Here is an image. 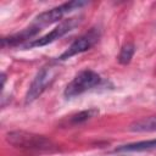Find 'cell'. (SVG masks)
Here are the masks:
<instances>
[{
  "label": "cell",
  "instance_id": "6",
  "mask_svg": "<svg viewBox=\"0 0 156 156\" xmlns=\"http://www.w3.org/2000/svg\"><path fill=\"white\" fill-rule=\"evenodd\" d=\"M78 23H79V18H77V17L63 20L51 32L46 33L45 35H43V37L38 38V39H33L32 41H29L28 44H26L22 48L23 49H32V48H41V46H45L48 44H51L55 40L62 38L63 35H66L68 32H71Z\"/></svg>",
  "mask_w": 156,
  "mask_h": 156
},
{
  "label": "cell",
  "instance_id": "2",
  "mask_svg": "<svg viewBox=\"0 0 156 156\" xmlns=\"http://www.w3.org/2000/svg\"><path fill=\"white\" fill-rule=\"evenodd\" d=\"M58 73H60V67L56 63H49L41 67L35 74L34 79L32 80L26 93V98H24L26 104H30L34 100H37L55 82Z\"/></svg>",
  "mask_w": 156,
  "mask_h": 156
},
{
  "label": "cell",
  "instance_id": "1",
  "mask_svg": "<svg viewBox=\"0 0 156 156\" xmlns=\"http://www.w3.org/2000/svg\"><path fill=\"white\" fill-rule=\"evenodd\" d=\"M6 141L15 147L34 151H52L55 144L44 135L28 133L24 130H13L6 134Z\"/></svg>",
  "mask_w": 156,
  "mask_h": 156
},
{
  "label": "cell",
  "instance_id": "4",
  "mask_svg": "<svg viewBox=\"0 0 156 156\" xmlns=\"http://www.w3.org/2000/svg\"><path fill=\"white\" fill-rule=\"evenodd\" d=\"M84 5H87L85 1H68L65 4H61L56 7H52L48 11H44L41 13H39L33 22L30 23V26L33 28H35L38 32H40L43 28L58 22L60 20L63 18L65 15H67L68 12H72L74 10H78L80 7H83Z\"/></svg>",
  "mask_w": 156,
  "mask_h": 156
},
{
  "label": "cell",
  "instance_id": "9",
  "mask_svg": "<svg viewBox=\"0 0 156 156\" xmlns=\"http://www.w3.org/2000/svg\"><path fill=\"white\" fill-rule=\"evenodd\" d=\"M99 115V110L98 108H88V110H83L78 113H74L69 117L68 123L72 126H77V124H82L89 119H91L93 117H96Z\"/></svg>",
  "mask_w": 156,
  "mask_h": 156
},
{
  "label": "cell",
  "instance_id": "3",
  "mask_svg": "<svg viewBox=\"0 0 156 156\" xmlns=\"http://www.w3.org/2000/svg\"><path fill=\"white\" fill-rule=\"evenodd\" d=\"M101 83V77L93 69H83L74 76V78L66 85L63 90V95L67 99L76 98L82 95L85 91H89L98 87Z\"/></svg>",
  "mask_w": 156,
  "mask_h": 156
},
{
  "label": "cell",
  "instance_id": "7",
  "mask_svg": "<svg viewBox=\"0 0 156 156\" xmlns=\"http://www.w3.org/2000/svg\"><path fill=\"white\" fill-rule=\"evenodd\" d=\"M154 149H156V139L124 144V145L116 147V151H118V152H140V151H149V150H154Z\"/></svg>",
  "mask_w": 156,
  "mask_h": 156
},
{
  "label": "cell",
  "instance_id": "8",
  "mask_svg": "<svg viewBox=\"0 0 156 156\" xmlns=\"http://www.w3.org/2000/svg\"><path fill=\"white\" fill-rule=\"evenodd\" d=\"M129 130L135 133L156 132V116H149V117H144L138 121H134L133 123H130Z\"/></svg>",
  "mask_w": 156,
  "mask_h": 156
},
{
  "label": "cell",
  "instance_id": "5",
  "mask_svg": "<svg viewBox=\"0 0 156 156\" xmlns=\"http://www.w3.org/2000/svg\"><path fill=\"white\" fill-rule=\"evenodd\" d=\"M100 39V29L94 27L91 29H89L87 33H84L83 35H80L79 38H77L60 56H58V61H65L68 60L78 54H82L89 49H91L98 40Z\"/></svg>",
  "mask_w": 156,
  "mask_h": 156
},
{
  "label": "cell",
  "instance_id": "10",
  "mask_svg": "<svg viewBox=\"0 0 156 156\" xmlns=\"http://www.w3.org/2000/svg\"><path fill=\"white\" fill-rule=\"evenodd\" d=\"M134 51H135V48H134L133 43H127L126 45H123L122 49H121V52L118 55L119 63H122V65L129 63L132 57H133V55H134Z\"/></svg>",
  "mask_w": 156,
  "mask_h": 156
}]
</instances>
